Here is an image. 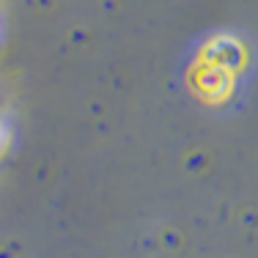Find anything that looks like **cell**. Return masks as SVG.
<instances>
[{
  "instance_id": "cell-2",
  "label": "cell",
  "mask_w": 258,
  "mask_h": 258,
  "mask_svg": "<svg viewBox=\"0 0 258 258\" xmlns=\"http://www.w3.org/2000/svg\"><path fill=\"white\" fill-rule=\"evenodd\" d=\"M209 44H212V41H209ZM204 58L214 60L217 66L233 72V75H236L239 69H244V63H247V52L242 50V44H239L236 39H220V41H214V44L204 52Z\"/></svg>"
},
{
  "instance_id": "cell-1",
  "label": "cell",
  "mask_w": 258,
  "mask_h": 258,
  "mask_svg": "<svg viewBox=\"0 0 258 258\" xmlns=\"http://www.w3.org/2000/svg\"><path fill=\"white\" fill-rule=\"evenodd\" d=\"M189 80H192V88H195V94H198L201 99H206V102H225L233 94L236 75L228 72V69H223V66H217L214 60L201 58L198 63H195Z\"/></svg>"
}]
</instances>
